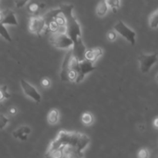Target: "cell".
Masks as SVG:
<instances>
[{"label": "cell", "mask_w": 158, "mask_h": 158, "mask_svg": "<svg viewBox=\"0 0 158 158\" xmlns=\"http://www.w3.org/2000/svg\"><path fill=\"white\" fill-rule=\"evenodd\" d=\"M60 9L62 15L66 19V34L72 39L74 43L81 37V29L79 23L73 15V6L69 4H62L60 6Z\"/></svg>", "instance_id": "obj_1"}, {"label": "cell", "mask_w": 158, "mask_h": 158, "mask_svg": "<svg viewBox=\"0 0 158 158\" xmlns=\"http://www.w3.org/2000/svg\"><path fill=\"white\" fill-rule=\"evenodd\" d=\"M80 62L74 57L72 49L66 52L61 67L60 78L63 81H76L77 78V69Z\"/></svg>", "instance_id": "obj_2"}, {"label": "cell", "mask_w": 158, "mask_h": 158, "mask_svg": "<svg viewBox=\"0 0 158 158\" xmlns=\"http://www.w3.org/2000/svg\"><path fill=\"white\" fill-rule=\"evenodd\" d=\"M51 44L59 49H72L73 46V41L72 39L66 33H61V32H55L49 39Z\"/></svg>", "instance_id": "obj_3"}, {"label": "cell", "mask_w": 158, "mask_h": 158, "mask_svg": "<svg viewBox=\"0 0 158 158\" xmlns=\"http://www.w3.org/2000/svg\"><path fill=\"white\" fill-rule=\"evenodd\" d=\"M89 141H90V139L86 134L73 132L70 143L67 148H72V149L77 151V152L83 154V151L88 146Z\"/></svg>", "instance_id": "obj_4"}, {"label": "cell", "mask_w": 158, "mask_h": 158, "mask_svg": "<svg viewBox=\"0 0 158 158\" xmlns=\"http://www.w3.org/2000/svg\"><path fill=\"white\" fill-rule=\"evenodd\" d=\"M114 30L116 32L120 34L123 36L127 41L129 42L132 46H134L136 43V32L133 31L131 28L128 27L123 21L120 20L118 23L114 26Z\"/></svg>", "instance_id": "obj_5"}, {"label": "cell", "mask_w": 158, "mask_h": 158, "mask_svg": "<svg viewBox=\"0 0 158 158\" xmlns=\"http://www.w3.org/2000/svg\"><path fill=\"white\" fill-rule=\"evenodd\" d=\"M140 71L143 73H147L151 70V67L157 62V54H140L138 56Z\"/></svg>", "instance_id": "obj_6"}, {"label": "cell", "mask_w": 158, "mask_h": 158, "mask_svg": "<svg viewBox=\"0 0 158 158\" xmlns=\"http://www.w3.org/2000/svg\"><path fill=\"white\" fill-rule=\"evenodd\" d=\"M46 28H47V25H46V22L44 17L35 15L30 18L29 29L32 33H35V35L40 37V34L43 31L46 30Z\"/></svg>", "instance_id": "obj_7"}, {"label": "cell", "mask_w": 158, "mask_h": 158, "mask_svg": "<svg viewBox=\"0 0 158 158\" xmlns=\"http://www.w3.org/2000/svg\"><path fill=\"white\" fill-rule=\"evenodd\" d=\"M96 67L93 65L92 63L89 62L88 60H85L83 61L80 62L77 69V78L76 83H79L83 80L86 75L89 73L93 72L95 70Z\"/></svg>", "instance_id": "obj_8"}, {"label": "cell", "mask_w": 158, "mask_h": 158, "mask_svg": "<svg viewBox=\"0 0 158 158\" xmlns=\"http://www.w3.org/2000/svg\"><path fill=\"white\" fill-rule=\"evenodd\" d=\"M20 84H21L22 89H23V92H24V94H26L27 97L32 99V100L35 102H36V103H40V102L41 101V95H40V93L38 92V90H37L32 85H31L30 83H28L27 81H26V80H23V79H22V80H20Z\"/></svg>", "instance_id": "obj_9"}, {"label": "cell", "mask_w": 158, "mask_h": 158, "mask_svg": "<svg viewBox=\"0 0 158 158\" xmlns=\"http://www.w3.org/2000/svg\"><path fill=\"white\" fill-rule=\"evenodd\" d=\"M72 50L74 57L79 62H82L86 60L85 59V54H86V49L81 37L79 38L76 42H74L73 46L72 47Z\"/></svg>", "instance_id": "obj_10"}, {"label": "cell", "mask_w": 158, "mask_h": 158, "mask_svg": "<svg viewBox=\"0 0 158 158\" xmlns=\"http://www.w3.org/2000/svg\"><path fill=\"white\" fill-rule=\"evenodd\" d=\"M0 23L3 25H13V26L18 25L16 17L14 12L10 9H6L0 12Z\"/></svg>", "instance_id": "obj_11"}, {"label": "cell", "mask_w": 158, "mask_h": 158, "mask_svg": "<svg viewBox=\"0 0 158 158\" xmlns=\"http://www.w3.org/2000/svg\"><path fill=\"white\" fill-rule=\"evenodd\" d=\"M31 133V128L27 126H23L20 127L19 128H18L17 130H15V131H13L12 133V136H13L15 138L19 139L20 140H27L28 136Z\"/></svg>", "instance_id": "obj_12"}, {"label": "cell", "mask_w": 158, "mask_h": 158, "mask_svg": "<svg viewBox=\"0 0 158 158\" xmlns=\"http://www.w3.org/2000/svg\"><path fill=\"white\" fill-rule=\"evenodd\" d=\"M103 54V50L101 48H94L92 49L86 50L85 54V59L90 63H94L97 60V59Z\"/></svg>", "instance_id": "obj_13"}, {"label": "cell", "mask_w": 158, "mask_h": 158, "mask_svg": "<svg viewBox=\"0 0 158 158\" xmlns=\"http://www.w3.org/2000/svg\"><path fill=\"white\" fill-rule=\"evenodd\" d=\"M65 149L47 150L44 158H63L65 155Z\"/></svg>", "instance_id": "obj_14"}, {"label": "cell", "mask_w": 158, "mask_h": 158, "mask_svg": "<svg viewBox=\"0 0 158 158\" xmlns=\"http://www.w3.org/2000/svg\"><path fill=\"white\" fill-rule=\"evenodd\" d=\"M108 6L107 2L106 1H101L98 3L97 6V9H96V12H97V15L99 16H103V15H106V13L108 11Z\"/></svg>", "instance_id": "obj_15"}, {"label": "cell", "mask_w": 158, "mask_h": 158, "mask_svg": "<svg viewBox=\"0 0 158 158\" xmlns=\"http://www.w3.org/2000/svg\"><path fill=\"white\" fill-rule=\"evenodd\" d=\"M59 110L57 109H52L47 116V120L51 124H56L59 120Z\"/></svg>", "instance_id": "obj_16"}, {"label": "cell", "mask_w": 158, "mask_h": 158, "mask_svg": "<svg viewBox=\"0 0 158 158\" xmlns=\"http://www.w3.org/2000/svg\"><path fill=\"white\" fill-rule=\"evenodd\" d=\"M64 153L66 158H84L83 154L77 152L72 148H66Z\"/></svg>", "instance_id": "obj_17"}, {"label": "cell", "mask_w": 158, "mask_h": 158, "mask_svg": "<svg viewBox=\"0 0 158 158\" xmlns=\"http://www.w3.org/2000/svg\"><path fill=\"white\" fill-rule=\"evenodd\" d=\"M149 25L152 29L158 27V9L154 11L149 18Z\"/></svg>", "instance_id": "obj_18"}, {"label": "cell", "mask_w": 158, "mask_h": 158, "mask_svg": "<svg viewBox=\"0 0 158 158\" xmlns=\"http://www.w3.org/2000/svg\"><path fill=\"white\" fill-rule=\"evenodd\" d=\"M0 35L2 36L3 38L6 40H7L8 42H12V38H11L10 35H9V32L6 29L5 25L0 23Z\"/></svg>", "instance_id": "obj_19"}, {"label": "cell", "mask_w": 158, "mask_h": 158, "mask_svg": "<svg viewBox=\"0 0 158 158\" xmlns=\"http://www.w3.org/2000/svg\"><path fill=\"white\" fill-rule=\"evenodd\" d=\"M44 4H39V3L36 2H32L30 3V5L29 6L28 9H29V11L32 13H35V12H38L40 10V9H43L45 7Z\"/></svg>", "instance_id": "obj_20"}, {"label": "cell", "mask_w": 158, "mask_h": 158, "mask_svg": "<svg viewBox=\"0 0 158 158\" xmlns=\"http://www.w3.org/2000/svg\"><path fill=\"white\" fill-rule=\"evenodd\" d=\"M106 2H107L108 6L111 8L113 12H114V13H116L117 9L120 7V2L118 1V0H110V1H106Z\"/></svg>", "instance_id": "obj_21"}, {"label": "cell", "mask_w": 158, "mask_h": 158, "mask_svg": "<svg viewBox=\"0 0 158 158\" xmlns=\"http://www.w3.org/2000/svg\"><path fill=\"white\" fill-rule=\"evenodd\" d=\"M82 122L86 125H89L93 123V116L89 113H84L81 117Z\"/></svg>", "instance_id": "obj_22"}, {"label": "cell", "mask_w": 158, "mask_h": 158, "mask_svg": "<svg viewBox=\"0 0 158 158\" xmlns=\"http://www.w3.org/2000/svg\"><path fill=\"white\" fill-rule=\"evenodd\" d=\"M9 97H10V94L7 92V86H0V101Z\"/></svg>", "instance_id": "obj_23"}, {"label": "cell", "mask_w": 158, "mask_h": 158, "mask_svg": "<svg viewBox=\"0 0 158 158\" xmlns=\"http://www.w3.org/2000/svg\"><path fill=\"white\" fill-rule=\"evenodd\" d=\"M8 123H9V119L4 114H0V130L4 129Z\"/></svg>", "instance_id": "obj_24"}, {"label": "cell", "mask_w": 158, "mask_h": 158, "mask_svg": "<svg viewBox=\"0 0 158 158\" xmlns=\"http://www.w3.org/2000/svg\"><path fill=\"white\" fill-rule=\"evenodd\" d=\"M138 158H149V151L146 148H142L137 154Z\"/></svg>", "instance_id": "obj_25"}, {"label": "cell", "mask_w": 158, "mask_h": 158, "mask_svg": "<svg viewBox=\"0 0 158 158\" xmlns=\"http://www.w3.org/2000/svg\"><path fill=\"white\" fill-rule=\"evenodd\" d=\"M107 39L109 41H114L117 39V32L115 31H109L107 32Z\"/></svg>", "instance_id": "obj_26"}, {"label": "cell", "mask_w": 158, "mask_h": 158, "mask_svg": "<svg viewBox=\"0 0 158 158\" xmlns=\"http://www.w3.org/2000/svg\"><path fill=\"white\" fill-rule=\"evenodd\" d=\"M27 1H15V4L17 8H22L27 3Z\"/></svg>", "instance_id": "obj_27"}, {"label": "cell", "mask_w": 158, "mask_h": 158, "mask_svg": "<svg viewBox=\"0 0 158 158\" xmlns=\"http://www.w3.org/2000/svg\"><path fill=\"white\" fill-rule=\"evenodd\" d=\"M41 83L43 86H45V87H48V86H49V85H50V81H49V79L45 78L42 80Z\"/></svg>", "instance_id": "obj_28"}, {"label": "cell", "mask_w": 158, "mask_h": 158, "mask_svg": "<svg viewBox=\"0 0 158 158\" xmlns=\"http://www.w3.org/2000/svg\"><path fill=\"white\" fill-rule=\"evenodd\" d=\"M154 127H155L156 128H157V129H158V117H156V118L154 119Z\"/></svg>", "instance_id": "obj_29"}, {"label": "cell", "mask_w": 158, "mask_h": 158, "mask_svg": "<svg viewBox=\"0 0 158 158\" xmlns=\"http://www.w3.org/2000/svg\"><path fill=\"white\" fill-rule=\"evenodd\" d=\"M16 111H17L16 108L12 107L10 109V111H9V112H10V114H16Z\"/></svg>", "instance_id": "obj_30"}, {"label": "cell", "mask_w": 158, "mask_h": 158, "mask_svg": "<svg viewBox=\"0 0 158 158\" xmlns=\"http://www.w3.org/2000/svg\"><path fill=\"white\" fill-rule=\"evenodd\" d=\"M156 80H157V81L158 82V73L157 74V76H156Z\"/></svg>", "instance_id": "obj_31"}]
</instances>
